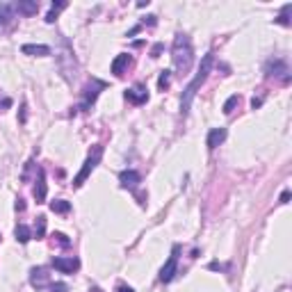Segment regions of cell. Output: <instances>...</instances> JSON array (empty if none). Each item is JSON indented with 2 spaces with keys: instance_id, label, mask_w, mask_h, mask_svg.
I'll return each mask as SVG.
<instances>
[{
  "instance_id": "e0dca14e",
  "label": "cell",
  "mask_w": 292,
  "mask_h": 292,
  "mask_svg": "<svg viewBox=\"0 0 292 292\" xmlns=\"http://www.w3.org/2000/svg\"><path fill=\"white\" fill-rule=\"evenodd\" d=\"M14 235H16V240H19L21 245H28L30 238H32V230H30L25 224H19V226L14 228Z\"/></svg>"
},
{
  "instance_id": "277c9868",
  "label": "cell",
  "mask_w": 292,
  "mask_h": 292,
  "mask_svg": "<svg viewBox=\"0 0 292 292\" xmlns=\"http://www.w3.org/2000/svg\"><path fill=\"white\" fill-rule=\"evenodd\" d=\"M105 87H107V82L98 80V78H91V80L85 85V89H82V103H80V110H89V107L96 103L98 94H101V91L105 89Z\"/></svg>"
},
{
  "instance_id": "cb8c5ba5",
  "label": "cell",
  "mask_w": 292,
  "mask_h": 292,
  "mask_svg": "<svg viewBox=\"0 0 292 292\" xmlns=\"http://www.w3.org/2000/svg\"><path fill=\"white\" fill-rule=\"evenodd\" d=\"M53 240L57 242L60 247H71V240H69L64 233H55V235H53Z\"/></svg>"
},
{
  "instance_id": "7402d4cb",
  "label": "cell",
  "mask_w": 292,
  "mask_h": 292,
  "mask_svg": "<svg viewBox=\"0 0 292 292\" xmlns=\"http://www.w3.org/2000/svg\"><path fill=\"white\" fill-rule=\"evenodd\" d=\"M238 105H240V96H238V94H233V96L228 98V101L224 103V114H230V112H233Z\"/></svg>"
},
{
  "instance_id": "7c38bea8",
  "label": "cell",
  "mask_w": 292,
  "mask_h": 292,
  "mask_svg": "<svg viewBox=\"0 0 292 292\" xmlns=\"http://www.w3.org/2000/svg\"><path fill=\"white\" fill-rule=\"evenodd\" d=\"M14 12H16V7L12 5V3H3V5H0V32L14 21Z\"/></svg>"
},
{
  "instance_id": "8992f818",
  "label": "cell",
  "mask_w": 292,
  "mask_h": 292,
  "mask_svg": "<svg viewBox=\"0 0 292 292\" xmlns=\"http://www.w3.org/2000/svg\"><path fill=\"white\" fill-rule=\"evenodd\" d=\"M178 254H181V245H173L171 256H169V260L164 263V267L160 269V281H162V283H169L173 276H176V269H178Z\"/></svg>"
},
{
  "instance_id": "4fadbf2b",
  "label": "cell",
  "mask_w": 292,
  "mask_h": 292,
  "mask_svg": "<svg viewBox=\"0 0 292 292\" xmlns=\"http://www.w3.org/2000/svg\"><path fill=\"white\" fill-rule=\"evenodd\" d=\"M34 199H37V203H43V201H46V173H43L41 167L37 169V185H34Z\"/></svg>"
},
{
  "instance_id": "5bb4252c",
  "label": "cell",
  "mask_w": 292,
  "mask_h": 292,
  "mask_svg": "<svg viewBox=\"0 0 292 292\" xmlns=\"http://www.w3.org/2000/svg\"><path fill=\"white\" fill-rule=\"evenodd\" d=\"M224 139H226V128H212L210 133H208V142H206V144H208V149L215 151L217 146H219V144L224 142Z\"/></svg>"
},
{
  "instance_id": "d4e9b609",
  "label": "cell",
  "mask_w": 292,
  "mask_h": 292,
  "mask_svg": "<svg viewBox=\"0 0 292 292\" xmlns=\"http://www.w3.org/2000/svg\"><path fill=\"white\" fill-rule=\"evenodd\" d=\"M67 283H50V292H67Z\"/></svg>"
},
{
  "instance_id": "484cf974",
  "label": "cell",
  "mask_w": 292,
  "mask_h": 292,
  "mask_svg": "<svg viewBox=\"0 0 292 292\" xmlns=\"http://www.w3.org/2000/svg\"><path fill=\"white\" fill-rule=\"evenodd\" d=\"M116 292H135V290L130 285H126V283H119V285H116Z\"/></svg>"
},
{
  "instance_id": "83f0119b",
  "label": "cell",
  "mask_w": 292,
  "mask_h": 292,
  "mask_svg": "<svg viewBox=\"0 0 292 292\" xmlns=\"http://www.w3.org/2000/svg\"><path fill=\"white\" fill-rule=\"evenodd\" d=\"M160 50H162V43H158V46H153V50H151V53H153V57H158V53Z\"/></svg>"
},
{
  "instance_id": "30bf717a",
  "label": "cell",
  "mask_w": 292,
  "mask_h": 292,
  "mask_svg": "<svg viewBox=\"0 0 292 292\" xmlns=\"http://www.w3.org/2000/svg\"><path fill=\"white\" fill-rule=\"evenodd\" d=\"M130 67H133V55L121 53V55H116L114 62H112V73H114V76H124Z\"/></svg>"
},
{
  "instance_id": "ac0fdd59",
  "label": "cell",
  "mask_w": 292,
  "mask_h": 292,
  "mask_svg": "<svg viewBox=\"0 0 292 292\" xmlns=\"http://www.w3.org/2000/svg\"><path fill=\"white\" fill-rule=\"evenodd\" d=\"M62 10H67V3H64V0H60V3H53V7H50V12H48V16H46L48 23H55V19H57V14H60Z\"/></svg>"
},
{
  "instance_id": "6da1fadb",
  "label": "cell",
  "mask_w": 292,
  "mask_h": 292,
  "mask_svg": "<svg viewBox=\"0 0 292 292\" xmlns=\"http://www.w3.org/2000/svg\"><path fill=\"white\" fill-rule=\"evenodd\" d=\"M171 60H173V67L185 76L190 71L192 62H194V50H192V41L187 34L178 32L176 39H173V48H171Z\"/></svg>"
},
{
  "instance_id": "f546056e",
  "label": "cell",
  "mask_w": 292,
  "mask_h": 292,
  "mask_svg": "<svg viewBox=\"0 0 292 292\" xmlns=\"http://www.w3.org/2000/svg\"><path fill=\"white\" fill-rule=\"evenodd\" d=\"M25 121V103H23V107H21V124Z\"/></svg>"
},
{
  "instance_id": "ba28073f",
  "label": "cell",
  "mask_w": 292,
  "mask_h": 292,
  "mask_svg": "<svg viewBox=\"0 0 292 292\" xmlns=\"http://www.w3.org/2000/svg\"><path fill=\"white\" fill-rule=\"evenodd\" d=\"M30 283H32V287H37V290H43V287L50 285V274H48L46 267H34L32 272H30Z\"/></svg>"
},
{
  "instance_id": "9c48e42d",
  "label": "cell",
  "mask_w": 292,
  "mask_h": 292,
  "mask_svg": "<svg viewBox=\"0 0 292 292\" xmlns=\"http://www.w3.org/2000/svg\"><path fill=\"white\" fill-rule=\"evenodd\" d=\"M53 267L60 269L62 274H73L80 269V260L73 258V256L71 258H53Z\"/></svg>"
},
{
  "instance_id": "7a4b0ae2",
  "label": "cell",
  "mask_w": 292,
  "mask_h": 292,
  "mask_svg": "<svg viewBox=\"0 0 292 292\" xmlns=\"http://www.w3.org/2000/svg\"><path fill=\"white\" fill-rule=\"evenodd\" d=\"M210 69H212V53H208L206 57L201 60V67H199V73H197V78L190 82V85L185 87V91H183V101H181V110H183V114H187V110H190V103H192V98L197 96V91H199V87L203 85V82L208 80V73H210Z\"/></svg>"
},
{
  "instance_id": "4dcf8cb0",
  "label": "cell",
  "mask_w": 292,
  "mask_h": 292,
  "mask_svg": "<svg viewBox=\"0 0 292 292\" xmlns=\"http://www.w3.org/2000/svg\"><path fill=\"white\" fill-rule=\"evenodd\" d=\"M89 292H101V290H98V287H94V290H89Z\"/></svg>"
},
{
  "instance_id": "4316f807",
  "label": "cell",
  "mask_w": 292,
  "mask_h": 292,
  "mask_svg": "<svg viewBox=\"0 0 292 292\" xmlns=\"http://www.w3.org/2000/svg\"><path fill=\"white\" fill-rule=\"evenodd\" d=\"M14 208H16V212H23V210H25V203H23V199H16Z\"/></svg>"
},
{
  "instance_id": "8fae6325",
  "label": "cell",
  "mask_w": 292,
  "mask_h": 292,
  "mask_svg": "<svg viewBox=\"0 0 292 292\" xmlns=\"http://www.w3.org/2000/svg\"><path fill=\"white\" fill-rule=\"evenodd\" d=\"M119 183H121V187H126V190H135V187L142 183V176H139L135 169H126V171L119 173Z\"/></svg>"
},
{
  "instance_id": "d6986e66",
  "label": "cell",
  "mask_w": 292,
  "mask_h": 292,
  "mask_svg": "<svg viewBox=\"0 0 292 292\" xmlns=\"http://www.w3.org/2000/svg\"><path fill=\"white\" fill-rule=\"evenodd\" d=\"M50 210H53V212H57V215H67V212L71 210V203H69V201H64V199H57V201H53V203H50Z\"/></svg>"
},
{
  "instance_id": "44dd1931",
  "label": "cell",
  "mask_w": 292,
  "mask_h": 292,
  "mask_svg": "<svg viewBox=\"0 0 292 292\" xmlns=\"http://www.w3.org/2000/svg\"><path fill=\"white\" fill-rule=\"evenodd\" d=\"M169 85H171V71H162L158 78V89L160 91H167Z\"/></svg>"
},
{
  "instance_id": "603a6c76",
  "label": "cell",
  "mask_w": 292,
  "mask_h": 292,
  "mask_svg": "<svg viewBox=\"0 0 292 292\" xmlns=\"http://www.w3.org/2000/svg\"><path fill=\"white\" fill-rule=\"evenodd\" d=\"M292 12V5H285L283 7V12H281V16L276 19V23H281V25H290V19H287V14Z\"/></svg>"
},
{
  "instance_id": "5b68a950",
  "label": "cell",
  "mask_w": 292,
  "mask_h": 292,
  "mask_svg": "<svg viewBox=\"0 0 292 292\" xmlns=\"http://www.w3.org/2000/svg\"><path fill=\"white\" fill-rule=\"evenodd\" d=\"M265 76L267 78H278L281 82H290V69L283 60H269L265 64Z\"/></svg>"
},
{
  "instance_id": "2e32d148",
  "label": "cell",
  "mask_w": 292,
  "mask_h": 292,
  "mask_svg": "<svg viewBox=\"0 0 292 292\" xmlns=\"http://www.w3.org/2000/svg\"><path fill=\"white\" fill-rule=\"evenodd\" d=\"M14 7H16V12H19V14L32 16V14H37L39 3H14Z\"/></svg>"
},
{
  "instance_id": "ffe728a7",
  "label": "cell",
  "mask_w": 292,
  "mask_h": 292,
  "mask_svg": "<svg viewBox=\"0 0 292 292\" xmlns=\"http://www.w3.org/2000/svg\"><path fill=\"white\" fill-rule=\"evenodd\" d=\"M43 235H46V217L39 215V217H37V224H34V233H32V238L41 240Z\"/></svg>"
},
{
  "instance_id": "f1b7e54d",
  "label": "cell",
  "mask_w": 292,
  "mask_h": 292,
  "mask_svg": "<svg viewBox=\"0 0 292 292\" xmlns=\"http://www.w3.org/2000/svg\"><path fill=\"white\" fill-rule=\"evenodd\" d=\"M287 199H290V192H283V197H281V203H287Z\"/></svg>"
},
{
  "instance_id": "9a60e30c",
  "label": "cell",
  "mask_w": 292,
  "mask_h": 292,
  "mask_svg": "<svg viewBox=\"0 0 292 292\" xmlns=\"http://www.w3.org/2000/svg\"><path fill=\"white\" fill-rule=\"evenodd\" d=\"M21 50H23V55H32V57H46V55H50V48L41 46V43H39V46H34V43H25Z\"/></svg>"
},
{
  "instance_id": "52a82bcc",
  "label": "cell",
  "mask_w": 292,
  "mask_h": 292,
  "mask_svg": "<svg viewBox=\"0 0 292 292\" xmlns=\"http://www.w3.org/2000/svg\"><path fill=\"white\" fill-rule=\"evenodd\" d=\"M126 101L133 103V105H142V103L149 101V89L144 85H135L126 91Z\"/></svg>"
},
{
  "instance_id": "3957f363",
  "label": "cell",
  "mask_w": 292,
  "mask_h": 292,
  "mask_svg": "<svg viewBox=\"0 0 292 292\" xmlns=\"http://www.w3.org/2000/svg\"><path fill=\"white\" fill-rule=\"evenodd\" d=\"M101 158H103V146H101V144H96L94 149L89 151V155H87V160H85V164H82L80 173H78V176L73 178V187H82V183H85L87 178H89V173L94 171L96 167H98Z\"/></svg>"
}]
</instances>
